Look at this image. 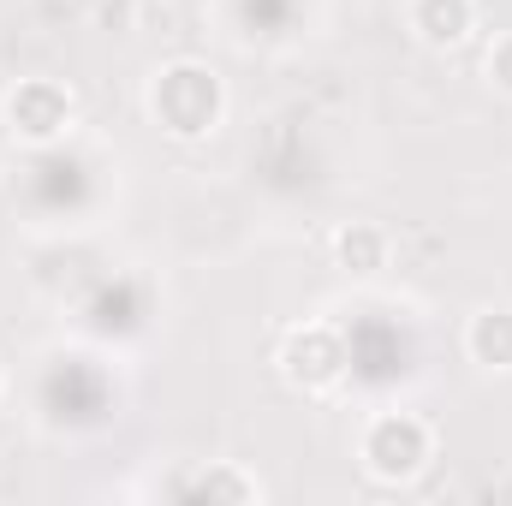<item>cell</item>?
Segmentation results:
<instances>
[{
  "instance_id": "cell-6",
  "label": "cell",
  "mask_w": 512,
  "mask_h": 506,
  "mask_svg": "<svg viewBox=\"0 0 512 506\" xmlns=\"http://www.w3.org/2000/svg\"><path fill=\"white\" fill-rule=\"evenodd\" d=\"M465 358L489 376H512V304H483L465 316Z\"/></svg>"
},
{
  "instance_id": "cell-8",
  "label": "cell",
  "mask_w": 512,
  "mask_h": 506,
  "mask_svg": "<svg viewBox=\"0 0 512 506\" xmlns=\"http://www.w3.org/2000/svg\"><path fill=\"white\" fill-rule=\"evenodd\" d=\"M387 233L376 221H346V227H334V239H328V256H334V268L340 274H352V280H370V274H382L387 268Z\"/></svg>"
},
{
  "instance_id": "cell-3",
  "label": "cell",
  "mask_w": 512,
  "mask_h": 506,
  "mask_svg": "<svg viewBox=\"0 0 512 506\" xmlns=\"http://www.w3.org/2000/svg\"><path fill=\"white\" fill-rule=\"evenodd\" d=\"M0 126L24 149H54L66 131L78 126V96L60 78H18L0 96Z\"/></svg>"
},
{
  "instance_id": "cell-1",
  "label": "cell",
  "mask_w": 512,
  "mask_h": 506,
  "mask_svg": "<svg viewBox=\"0 0 512 506\" xmlns=\"http://www.w3.org/2000/svg\"><path fill=\"white\" fill-rule=\"evenodd\" d=\"M143 108L173 143H203L227 120V84H221V72L209 60H167L149 78Z\"/></svg>"
},
{
  "instance_id": "cell-2",
  "label": "cell",
  "mask_w": 512,
  "mask_h": 506,
  "mask_svg": "<svg viewBox=\"0 0 512 506\" xmlns=\"http://www.w3.org/2000/svg\"><path fill=\"white\" fill-rule=\"evenodd\" d=\"M358 465H364V477L382 483V489L417 483V477L435 465V423L417 417V411H399V405L370 411L364 429H358Z\"/></svg>"
},
{
  "instance_id": "cell-9",
  "label": "cell",
  "mask_w": 512,
  "mask_h": 506,
  "mask_svg": "<svg viewBox=\"0 0 512 506\" xmlns=\"http://www.w3.org/2000/svg\"><path fill=\"white\" fill-rule=\"evenodd\" d=\"M483 78H489L501 96H512V30H501V36L489 42V54H483Z\"/></svg>"
},
{
  "instance_id": "cell-7",
  "label": "cell",
  "mask_w": 512,
  "mask_h": 506,
  "mask_svg": "<svg viewBox=\"0 0 512 506\" xmlns=\"http://www.w3.org/2000/svg\"><path fill=\"white\" fill-rule=\"evenodd\" d=\"M179 495L185 501H227V506H251V501H262L268 489H262V477L256 471H245L239 459H209L197 477H185L179 483Z\"/></svg>"
},
{
  "instance_id": "cell-5",
  "label": "cell",
  "mask_w": 512,
  "mask_h": 506,
  "mask_svg": "<svg viewBox=\"0 0 512 506\" xmlns=\"http://www.w3.org/2000/svg\"><path fill=\"white\" fill-rule=\"evenodd\" d=\"M405 30L429 54H459L483 30V6L477 0H405Z\"/></svg>"
},
{
  "instance_id": "cell-4",
  "label": "cell",
  "mask_w": 512,
  "mask_h": 506,
  "mask_svg": "<svg viewBox=\"0 0 512 506\" xmlns=\"http://www.w3.org/2000/svg\"><path fill=\"white\" fill-rule=\"evenodd\" d=\"M346 340L328 328V322H304V328H292L286 340H280V352H274V370L280 381L292 387V393H334L340 376H346Z\"/></svg>"
}]
</instances>
